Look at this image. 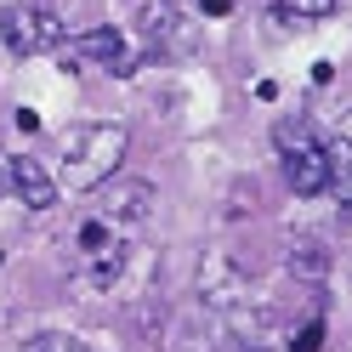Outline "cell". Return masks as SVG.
<instances>
[{
  "mask_svg": "<svg viewBox=\"0 0 352 352\" xmlns=\"http://www.w3.org/2000/svg\"><path fill=\"white\" fill-rule=\"evenodd\" d=\"M273 142H278V160H284V182H290V193H301V199L329 193V182H336V160H329V148L313 137V131L278 125Z\"/></svg>",
  "mask_w": 352,
  "mask_h": 352,
  "instance_id": "cell-2",
  "label": "cell"
},
{
  "mask_svg": "<svg viewBox=\"0 0 352 352\" xmlns=\"http://www.w3.org/2000/svg\"><path fill=\"white\" fill-rule=\"evenodd\" d=\"M0 199H6V165H0Z\"/></svg>",
  "mask_w": 352,
  "mask_h": 352,
  "instance_id": "cell-13",
  "label": "cell"
},
{
  "mask_svg": "<svg viewBox=\"0 0 352 352\" xmlns=\"http://www.w3.org/2000/svg\"><path fill=\"white\" fill-rule=\"evenodd\" d=\"M318 346H324V318H313V324L290 341V352H318Z\"/></svg>",
  "mask_w": 352,
  "mask_h": 352,
  "instance_id": "cell-11",
  "label": "cell"
},
{
  "mask_svg": "<svg viewBox=\"0 0 352 352\" xmlns=\"http://www.w3.org/2000/svg\"><path fill=\"white\" fill-rule=\"evenodd\" d=\"M17 352H91L80 336H69V329H40V336H29Z\"/></svg>",
  "mask_w": 352,
  "mask_h": 352,
  "instance_id": "cell-8",
  "label": "cell"
},
{
  "mask_svg": "<svg viewBox=\"0 0 352 352\" xmlns=\"http://www.w3.org/2000/svg\"><path fill=\"white\" fill-rule=\"evenodd\" d=\"M125 153H131V131L120 120H91V125L69 131L63 137V182H69V193H91L102 182H114Z\"/></svg>",
  "mask_w": 352,
  "mask_h": 352,
  "instance_id": "cell-1",
  "label": "cell"
},
{
  "mask_svg": "<svg viewBox=\"0 0 352 352\" xmlns=\"http://www.w3.org/2000/svg\"><path fill=\"white\" fill-rule=\"evenodd\" d=\"M148 210H153V188H148V182H120V176H114V199H108L102 222L120 233V228H137Z\"/></svg>",
  "mask_w": 352,
  "mask_h": 352,
  "instance_id": "cell-6",
  "label": "cell"
},
{
  "mask_svg": "<svg viewBox=\"0 0 352 352\" xmlns=\"http://www.w3.org/2000/svg\"><path fill=\"white\" fill-rule=\"evenodd\" d=\"M290 267H301L307 278H324V250H318V245H301V250H290Z\"/></svg>",
  "mask_w": 352,
  "mask_h": 352,
  "instance_id": "cell-10",
  "label": "cell"
},
{
  "mask_svg": "<svg viewBox=\"0 0 352 352\" xmlns=\"http://www.w3.org/2000/svg\"><path fill=\"white\" fill-rule=\"evenodd\" d=\"M57 57L80 74H131L137 69V52H131V34L125 29H85V34H69L57 46Z\"/></svg>",
  "mask_w": 352,
  "mask_h": 352,
  "instance_id": "cell-4",
  "label": "cell"
},
{
  "mask_svg": "<svg viewBox=\"0 0 352 352\" xmlns=\"http://www.w3.org/2000/svg\"><path fill=\"white\" fill-rule=\"evenodd\" d=\"M199 12H205V17H228L233 0H199Z\"/></svg>",
  "mask_w": 352,
  "mask_h": 352,
  "instance_id": "cell-12",
  "label": "cell"
},
{
  "mask_svg": "<svg viewBox=\"0 0 352 352\" xmlns=\"http://www.w3.org/2000/svg\"><path fill=\"white\" fill-rule=\"evenodd\" d=\"M341 0H273V17L278 23H324V17H336Z\"/></svg>",
  "mask_w": 352,
  "mask_h": 352,
  "instance_id": "cell-7",
  "label": "cell"
},
{
  "mask_svg": "<svg viewBox=\"0 0 352 352\" xmlns=\"http://www.w3.org/2000/svg\"><path fill=\"white\" fill-rule=\"evenodd\" d=\"M6 165V193H17L23 199V210H52L57 205V176L40 165V160H29V153H12V160H0Z\"/></svg>",
  "mask_w": 352,
  "mask_h": 352,
  "instance_id": "cell-5",
  "label": "cell"
},
{
  "mask_svg": "<svg viewBox=\"0 0 352 352\" xmlns=\"http://www.w3.org/2000/svg\"><path fill=\"white\" fill-rule=\"evenodd\" d=\"M0 40H6L12 57H46V52H57L63 40H69V23H63L52 6L23 0V6H6V12H0Z\"/></svg>",
  "mask_w": 352,
  "mask_h": 352,
  "instance_id": "cell-3",
  "label": "cell"
},
{
  "mask_svg": "<svg viewBox=\"0 0 352 352\" xmlns=\"http://www.w3.org/2000/svg\"><path fill=\"white\" fill-rule=\"evenodd\" d=\"M329 160H336V170H346V160H352V108H346L341 125H336V148H329Z\"/></svg>",
  "mask_w": 352,
  "mask_h": 352,
  "instance_id": "cell-9",
  "label": "cell"
}]
</instances>
